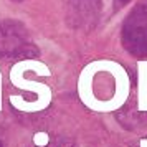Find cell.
<instances>
[{
	"mask_svg": "<svg viewBox=\"0 0 147 147\" xmlns=\"http://www.w3.org/2000/svg\"><path fill=\"white\" fill-rule=\"evenodd\" d=\"M66 23L74 30L91 32L101 17V0H63Z\"/></svg>",
	"mask_w": 147,
	"mask_h": 147,
	"instance_id": "cell-4",
	"label": "cell"
},
{
	"mask_svg": "<svg viewBox=\"0 0 147 147\" xmlns=\"http://www.w3.org/2000/svg\"><path fill=\"white\" fill-rule=\"evenodd\" d=\"M32 71H35L36 74H41V76H50L51 74L45 63L35 60V58H25V60L17 61L13 66L10 68V73H8L10 83L15 88L35 94V99L32 102H20V101L10 99L12 107L20 111V113H40V111H43L50 106L51 98H53L51 88L48 84L38 83V81L28 78V73H32Z\"/></svg>",
	"mask_w": 147,
	"mask_h": 147,
	"instance_id": "cell-1",
	"label": "cell"
},
{
	"mask_svg": "<svg viewBox=\"0 0 147 147\" xmlns=\"http://www.w3.org/2000/svg\"><path fill=\"white\" fill-rule=\"evenodd\" d=\"M33 142L36 144V146L40 147H45L48 144V134L47 132H36L33 137Z\"/></svg>",
	"mask_w": 147,
	"mask_h": 147,
	"instance_id": "cell-5",
	"label": "cell"
},
{
	"mask_svg": "<svg viewBox=\"0 0 147 147\" xmlns=\"http://www.w3.org/2000/svg\"><path fill=\"white\" fill-rule=\"evenodd\" d=\"M0 111H2V71H0Z\"/></svg>",
	"mask_w": 147,
	"mask_h": 147,
	"instance_id": "cell-7",
	"label": "cell"
},
{
	"mask_svg": "<svg viewBox=\"0 0 147 147\" xmlns=\"http://www.w3.org/2000/svg\"><path fill=\"white\" fill-rule=\"evenodd\" d=\"M38 50L32 43L28 28L18 20H0V56H36Z\"/></svg>",
	"mask_w": 147,
	"mask_h": 147,
	"instance_id": "cell-3",
	"label": "cell"
},
{
	"mask_svg": "<svg viewBox=\"0 0 147 147\" xmlns=\"http://www.w3.org/2000/svg\"><path fill=\"white\" fill-rule=\"evenodd\" d=\"M12 2H15V3H22L23 0H12Z\"/></svg>",
	"mask_w": 147,
	"mask_h": 147,
	"instance_id": "cell-8",
	"label": "cell"
},
{
	"mask_svg": "<svg viewBox=\"0 0 147 147\" xmlns=\"http://www.w3.org/2000/svg\"><path fill=\"white\" fill-rule=\"evenodd\" d=\"M121 41L124 50L132 56H147V0H139L126 17L121 30Z\"/></svg>",
	"mask_w": 147,
	"mask_h": 147,
	"instance_id": "cell-2",
	"label": "cell"
},
{
	"mask_svg": "<svg viewBox=\"0 0 147 147\" xmlns=\"http://www.w3.org/2000/svg\"><path fill=\"white\" fill-rule=\"evenodd\" d=\"M131 0H114V8L116 10H119V8H122L124 5H127Z\"/></svg>",
	"mask_w": 147,
	"mask_h": 147,
	"instance_id": "cell-6",
	"label": "cell"
}]
</instances>
